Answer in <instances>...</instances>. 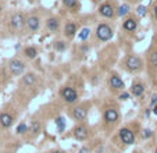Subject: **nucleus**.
Instances as JSON below:
<instances>
[{
	"mask_svg": "<svg viewBox=\"0 0 157 153\" xmlns=\"http://www.w3.org/2000/svg\"><path fill=\"white\" fill-rule=\"evenodd\" d=\"M96 36L102 42H107L113 38V29L107 24H100L96 28Z\"/></svg>",
	"mask_w": 157,
	"mask_h": 153,
	"instance_id": "1",
	"label": "nucleus"
},
{
	"mask_svg": "<svg viewBox=\"0 0 157 153\" xmlns=\"http://www.w3.org/2000/svg\"><path fill=\"white\" fill-rule=\"evenodd\" d=\"M61 96H63V99L65 100L67 103H69V105H71V103H75L77 100H78V93H77V90L69 86H65L61 90Z\"/></svg>",
	"mask_w": 157,
	"mask_h": 153,
	"instance_id": "2",
	"label": "nucleus"
},
{
	"mask_svg": "<svg viewBox=\"0 0 157 153\" xmlns=\"http://www.w3.org/2000/svg\"><path fill=\"white\" fill-rule=\"evenodd\" d=\"M120 139L124 142L125 145H133L135 143V134L128 128H121L120 129Z\"/></svg>",
	"mask_w": 157,
	"mask_h": 153,
	"instance_id": "3",
	"label": "nucleus"
},
{
	"mask_svg": "<svg viewBox=\"0 0 157 153\" xmlns=\"http://www.w3.org/2000/svg\"><path fill=\"white\" fill-rule=\"evenodd\" d=\"M9 68H10V71H11L13 75H21L22 72H24V70H25V64L22 63L21 60L14 59V60L10 61Z\"/></svg>",
	"mask_w": 157,
	"mask_h": 153,
	"instance_id": "4",
	"label": "nucleus"
},
{
	"mask_svg": "<svg viewBox=\"0 0 157 153\" xmlns=\"http://www.w3.org/2000/svg\"><path fill=\"white\" fill-rule=\"evenodd\" d=\"M127 67L131 71H139L142 68V60L138 56H129L127 59Z\"/></svg>",
	"mask_w": 157,
	"mask_h": 153,
	"instance_id": "5",
	"label": "nucleus"
},
{
	"mask_svg": "<svg viewBox=\"0 0 157 153\" xmlns=\"http://www.w3.org/2000/svg\"><path fill=\"white\" fill-rule=\"evenodd\" d=\"M10 21H11V27L14 28V29H22V28H24V25L27 24L25 17L22 14H20V13H17V14L13 15Z\"/></svg>",
	"mask_w": 157,
	"mask_h": 153,
	"instance_id": "6",
	"label": "nucleus"
},
{
	"mask_svg": "<svg viewBox=\"0 0 157 153\" xmlns=\"http://www.w3.org/2000/svg\"><path fill=\"white\" fill-rule=\"evenodd\" d=\"M27 27H28V29H29L31 32H36V31L39 29V27H40L39 18H38L36 15H31V17H28Z\"/></svg>",
	"mask_w": 157,
	"mask_h": 153,
	"instance_id": "7",
	"label": "nucleus"
},
{
	"mask_svg": "<svg viewBox=\"0 0 157 153\" xmlns=\"http://www.w3.org/2000/svg\"><path fill=\"white\" fill-rule=\"evenodd\" d=\"M88 135H89V132L84 125H78L74 128V136H75L78 141H85V139L88 138Z\"/></svg>",
	"mask_w": 157,
	"mask_h": 153,
	"instance_id": "8",
	"label": "nucleus"
},
{
	"mask_svg": "<svg viewBox=\"0 0 157 153\" xmlns=\"http://www.w3.org/2000/svg\"><path fill=\"white\" fill-rule=\"evenodd\" d=\"M99 13L103 15V17H107V18L114 17V9H113V6L109 3L102 4V6L99 7Z\"/></svg>",
	"mask_w": 157,
	"mask_h": 153,
	"instance_id": "9",
	"label": "nucleus"
},
{
	"mask_svg": "<svg viewBox=\"0 0 157 153\" xmlns=\"http://www.w3.org/2000/svg\"><path fill=\"white\" fill-rule=\"evenodd\" d=\"M109 85L113 88V89H124V81L120 78V77H117V75H111L109 79Z\"/></svg>",
	"mask_w": 157,
	"mask_h": 153,
	"instance_id": "10",
	"label": "nucleus"
},
{
	"mask_svg": "<svg viewBox=\"0 0 157 153\" xmlns=\"http://www.w3.org/2000/svg\"><path fill=\"white\" fill-rule=\"evenodd\" d=\"M118 117H120V114H118V111L115 109H107L104 111V120L107 123H115L118 120Z\"/></svg>",
	"mask_w": 157,
	"mask_h": 153,
	"instance_id": "11",
	"label": "nucleus"
},
{
	"mask_svg": "<svg viewBox=\"0 0 157 153\" xmlns=\"http://www.w3.org/2000/svg\"><path fill=\"white\" fill-rule=\"evenodd\" d=\"M74 118L78 121H82L86 118V116H88V110L84 107V106H78V107L74 109V113H73Z\"/></svg>",
	"mask_w": 157,
	"mask_h": 153,
	"instance_id": "12",
	"label": "nucleus"
},
{
	"mask_svg": "<svg viewBox=\"0 0 157 153\" xmlns=\"http://www.w3.org/2000/svg\"><path fill=\"white\" fill-rule=\"evenodd\" d=\"M13 124V116L9 113H2L0 114V125L4 128H9Z\"/></svg>",
	"mask_w": 157,
	"mask_h": 153,
	"instance_id": "13",
	"label": "nucleus"
},
{
	"mask_svg": "<svg viewBox=\"0 0 157 153\" xmlns=\"http://www.w3.org/2000/svg\"><path fill=\"white\" fill-rule=\"evenodd\" d=\"M122 27H124V29L128 31V32H133V31L138 28V21H136L135 18H128V20L124 21Z\"/></svg>",
	"mask_w": 157,
	"mask_h": 153,
	"instance_id": "14",
	"label": "nucleus"
},
{
	"mask_svg": "<svg viewBox=\"0 0 157 153\" xmlns=\"http://www.w3.org/2000/svg\"><path fill=\"white\" fill-rule=\"evenodd\" d=\"M77 32V25L74 22H67L65 27H64V35L67 38H73Z\"/></svg>",
	"mask_w": 157,
	"mask_h": 153,
	"instance_id": "15",
	"label": "nucleus"
},
{
	"mask_svg": "<svg viewBox=\"0 0 157 153\" xmlns=\"http://www.w3.org/2000/svg\"><path fill=\"white\" fill-rule=\"evenodd\" d=\"M46 25H47V28L51 31V32H56V31L60 28V21L54 17H50L47 20V22H46Z\"/></svg>",
	"mask_w": 157,
	"mask_h": 153,
	"instance_id": "16",
	"label": "nucleus"
},
{
	"mask_svg": "<svg viewBox=\"0 0 157 153\" xmlns=\"http://www.w3.org/2000/svg\"><path fill=\"white\" fill-rule=\"evenodd\" d=\"M131 92H132L133 96H140V95L145 92V85L140 84V82H138V84H133Z\"/></svg>",
	"mask_w": 157,
	"mask_h": 153,
	"instance_id": "17",
	"label": "nucleus"
},
{
	"mask_svg": "<svg viewBox=\"0 0 157 153\" xmlns=\"http://www.w3.org/2000/svg\"><path fill=\"white\" fill-rule=\"evenodd\" d=\"M22 82H24L25 85H28V86H32V85L36 82V75L35 74H27L24 77V79H22Z\"/></svg>",
	"mask_w": 157,
	"mask_h": 153,
	"instance_id": "18",
	"label": "nucleus"
},
{
	"mask_svg": "<svg viewBox=\"0 0 157 153\" xmlns=\"http://www.w3.org/2000/svg\"><path fill=\"white\" fill-rule=\"evenodd\" d=\"M129 11H131V7L128 6V4H121V6L118 7V13H117V14L120 15V17H124V15H127Z\"/></svg>",
	"mask_w": 157,
	"mask_h": 153,
	"instance_id": "19",
	"label": "nucleus"
},
{
	"mask_svg": "<svg viewBox=\"0 0 157 153\" xmlns=\"http://www.w3.org/2000/svg\"><path fill=\"white\" fill-rule=\"evenodd\" d=\"M89 35H91V29L89 28H82L81 32L78 33V38L81 40H86L89 38Z\"/></svg>",
	"mask_w": 157,
	"mask_h": 153,
	"instance_id": "20",
	"label": "nucleus"
},
{
	"mask_svg": "<svg viewBox=\"0 0 157 153\" xmlns=\"http://www.w3.org/2000/svg\"><path fill=\"white\" fill-rule=\"evenodd\" d=\"M24 53H25V56L29 57V59H35V57H36V54H38V50L35 48H27Z\"/></svg>",
	"mask_w": 157,
	"mask_h": 153,
	"instance_id": "21",
	"label": "nucleus"
},
{
	"mask_svg": "<svg viewBox=\"0 0 157 153\" xmlns=\"http://www.w3.org/2000/svg\"><path fill=\"white\" fill-rule=\"evenodd\" d=\"M56 124H57L58 125V131H63L64 129V125H65V124H64V118L63 117H58V118H56Z\"/></svg>",
	"mask_w": 157,
	"mask_h": 153,
	"instance_id": "22",
	"label": "nucleus"
},
{
	"mask_svg": "<svg viewBox=\"0 0 157 153\" xmlns=\"http://www.w3.org/2000/svg\"><path fill=\"white\" fill-rule=\"evenodd\" d=\"M54 49L56 50H58V52H63L64 49H65V43L61 42V40H58V42L54 43Z\"/></svg>",
	"mask_w": 157,
	"mask_h": 153,
	"instance_id": "23",
	"label": "nucleus"
},
{
	"mask_svg": "<svg viewBox=\"0 0 157 153\" xmlns=\"http://www.w3.org/2000/svg\"><path fill=\"white\" fill-rule=\"evenodd\" d=\"M27 129H28V127H27V124H20L18 127H17V134H25L27 132Z\"/></svg>",
	"mask_w": 157,
	"mask_h": 153,
	"instance_id": "24",
	"label": "nucleus"
},
{
	"mask_svg": "<svg viewBox=\"0 0 157 153\" xmlns=\"http://www.w3.org/2000/svg\"><path fill=\"white\" fill-rule=\"evenodd\" d=\"M63 2L67 7H69V9H73V7L77 6V0H63Z\"/></svg>",
	"mask_w": 157,
	"mask_h": 153,
	"instance_id": "25",
	"label": "nucleus"
},
{
	"mask_svg": "<svg viewBox=\"0 0 157 153\" xmlns=\"http://www.w3.org/2000/svg\"><path fill=\"white\" fill-rule=\"evenodd\" d=\"M150 63L153 64L154 67H157V52H153L150 54Z\"/></svg>",
	"mask_w": 157,
	"mask_h": 153,
	"instance_id": "26",
	"label": "nucleus"
},
{
	"mask_svg": "<svg viewBox=\"0 0 157 153\" xmlns=\"http://www.w3.org/2000/svg\"><path fill=\"white\" fill-rule=\"evenodd\" d=\"M136 13H138V15L143 17V15L146 14V7H145V6H139V7H138V10H136Z\"/></svg>",
	"mask_w": 157,
	"mask_h": 153,
	"instance_id": "27",
	"label": "nucleus"
},
{
	"mask_svg": "<svg viewBox=\"0 0 157 153\" xmlns=\"http://www.w3.org/2000/svg\"><path fill=\"white\" fill-rule=\"evenodd\" d=\"M39 127H40V124L38 123V121L32 123V127H31V128H32V132H38V131H39Z\"/></svg>",
	"mask_w": 157,
	"mask_h": 153,
	"instance_id": "28",
	"label": "nucleus"
},
{
	"mask_svg": "<svg viewBox=\"0 0 157 153\" xmlns=\"http://www.w3.org/2000/svg\"><path fill=\"white\" fill-rule=\"evenodd\" d=\"M142 135H143V138H150V136H151V131H150V129H145Z\"/></svg>",
	"mask_w": 157,
	"mask_h": 153,
	"instance_id": "29",
	"label": "nucleus"
},
{
	"mask_svg": "<svg viewBox=\"0 0 157 153\" xmlns=\"http://www.w3.org/2000/svg\"><path fill=\"white\" fill-rule=\"evenodd\" d=\"M128 98H129V93H127V92H124V93H121V95H120V99L121 100H127Z\"/></svg>",
	"mask_w": 157,
	"mask_h": 153,
	"instance_id": "30",
	"label": "nucleus"
},
{
	"mask_svg": "<svg viewBox=\"0 0 157 153\" xmlns=\"http://www.w3.org/2000/svg\"><path fill=\"white\" fill-rule=\"evenodd\" d=\"M151 105H157V95H153V96H151Z\"/></svg>",
	"mask_w": 157,
	"mask_h": 153,
	"instance_id": "31",
	"label": "nucleus"
},
{
	"mask_svg": "<svg viewBox=\"0 0 157 153\" xmlns=\"http://www.w3.org/2000/svg\"><path fill=\"white\" fill-rule=\"evenodd\" d=\"M153 114H156V116H157V105L153 106Z\"/></svg>",
	"mask_w": 157,
	"mask_h": 153,
	"instance_id": "32",
	"label": "nucleus"
},
{
	"mask_svg": "<svg viewBox=\"0 0 157 153\" xmlns=\"http://www.w3.org/2000/svg\"><path fill=\"white\" fill-rule=\"evenodd\" d=\"M153 13H154V17H156V18H157V6H156V7H154Z\"/></svg>",
	"mask_w": 157,
	"mask_h": 153,
	"instance_id": "33",
	"label": "nucleus"
},
{
	"mask_svg": "<svg viewBox=\"0 0 157 153\" xmlns=\"http://www.w3.org/2000/svg\"><path fill=\"white\" fill-rule=\"evenodd\" d=\"M86 152H88V150H86V149H82V150H81V152H79V153H86Z\"/></svg>",
	"mask_w": 157,
	"mask_h": 153,
	"instance_id": "34",
	"label": "nucleus"
},
{
	"mask_svg": "<svg viewBox=\"0 0 157 153\" xmlns=\"http://www.w3.org/2000/svg\"><path fill=\"white\" fill-rule=\"evenodd\" d=\"M53 153H63V152H60V150H54Z\"/></svg>",
	"mask_w": 157,
	"mask_h": 153,
	"instance_id": "35",
	"label": "nucleus"
},
{
	"mask_svg": "<svg viewBox=\"0 0 157 153\" xmlns=\"http://www.w3.org/2000/svg\"><path fill=\"white\" fill-rule=\"evenodd\" d=\"M0 11H2V6H0Z\"/></svg>",
	"mask_w": 157,
	"mask_h": 153,
	"instance_id": "36",
	"label": "nucleus"
},
{
	"mask_svg": "<svg viewBox=\"0 0 157 153\" xmlns=\"http://www.w3.org/2000/svg\"><path fill=\"white\" fill-rule=\"evenodd\" d=\"M156 153H157V149H156Z\"/></svg>",
	"mask_w": 157,
	"mask_h": 153,
	"instance_id": "37",
	"label": "nucleus"
}]
</instances>
